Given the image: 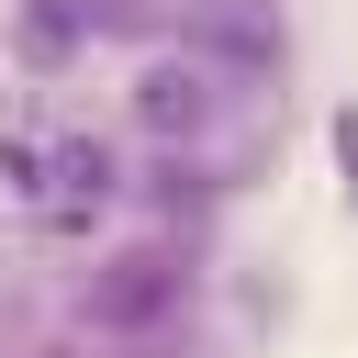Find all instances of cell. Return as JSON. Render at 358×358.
<instances>
[{
  "instance_id": "1",
  "label": "cell",
  "mask_w": 358,
  "mask_h": 358,
  "mask_svg": "<svg viewBox=\"0 0 358 358\" xmlns=\"http://www.w3.org/2000/svg\"><path fill=\"white\" fill-rule=\"evenodd\" d=\"M168 291H179V268H157V257H123V268L90 291V313H101V324H145V313H168Z\"/></svg>"
}]
</instances>
